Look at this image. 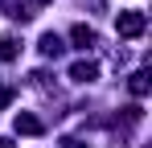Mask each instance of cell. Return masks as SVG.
<instances>
[{"label":"cell","mask_w":152,"mask_h":148,"mask_svg":"<svg viewBox=\"0 0 152 148\" xmlns=\"http://www.w3.org/2000/svg\"><path fill=\"white\" fill-rule=\"evenodd\" d=\"M70 78L86 86V82H95V78H99V66H95V62H74V66H70Z\"/></svg>","instance_id":"cell-4"},{"label":"cell","mask_w":152,"mask_h":148,"mask_svg":"<svg viewBox=\"0 0 152 148\" xmlns=\"http://www.w3.org/2000/svg\"><path fill=\"white\" fill-rule=\"evenodd\" d=\"M62 37H58V33H41V53H45V58H58V53H62Z\"/></svg>","instance_id":"cell-7"},{"label":"cell","mask_w":152,"mask_h":148,"mask_svg":"<svg viewBox=\"0 0 152 148\" xmlns=\"http://www.w3.org/2000/svg\"><path fill=\"white\" fill-rule=\"evenodd\" d=\"M0 148H17V144H12V140H8V136H0Z\"/></svg>","instance_id":"cell-10"},{"label":"cell","mask_w":152,"mask_h":148,"mask_svg":"<svg viewBox=\"0 0 152 148\" xmlns=\"http://www.w3.org/2000/svg\"><path fill=\"white\" fill-rule=\"evenodd\" d=\"M62 148H82V140H74V136H66V140H62Z\"/></svg>","instance_id":"cell-9"},{"label":"cell","mask_w":152,"mask_h":148,"mask_svg":"<svg viewBox=\"0 0 152 148\" xmlns=\"http://www.w3.org/2000/svg\"><path fill=\"white\" fill-rule=\"evenodd\" d=\"M17 53H21V41H17L12 33H0V58H4V62H12Z\"/></svg>","instance_id":"cell-6"},{"label":"cell","mask_w":152,"mask_h":148,"mask_svg":"<svg viewBox=\"0 0 152 148\" xmlns=\"http://www.w3.org/2000/svg\"><path fill=\"white\" fill-rule=\"evenodd\" d=\"M127 91H132L136 99H144V95L152 91V74H148V70H136L132 78H127Z\"/></svg>","instance_id":"cell-3"},{"label":"cell","mask_w":152,"mask_h":148,"mask_svg":"<svg viewBox=\"0 0 152 148\" xmlns=\"http://www.w3.org/2000/svg\"><path fill=\"white\" fill-rule=\"evenodd\" d=\"M70 41H74L78 49H91L99 37H95V29H91V25H74V29H70Z\"/></svg>","instance_id":"cell-5"},{"label":"cell","mask_w":152,"mask_h":148,"mask_svg":"<svg viewBox=\"0 0 152 148\" xmlns=\"http://www.w3.org/2000/svg\"><path fill=\"white\" fill-rule=\"evenodd\" d=\"M144 29H148V21H144V12H136V8H124V12L115 17V33L127 37V41L144 37Z\"/></svg>","instance_id":"cell-1"},{"label":"cell","mask_w":152,"mask_h":148,"mask_svg":"<svg viewBox=\"0 0 152 148\" xmlns=\"http://www.w3.org/2000/svg\"><path fill=\"white\" fill-rule=\"evenodd\" d=\"M8 103H12V86H0V111H4Z\"/></svg>","instance_id":"cell-8"},{"label":"cell","mask_w":152,"mask_h":148,"mask_svg":"<svg viewBox=\"0 0 152 148\" xmlns=\"http://www.w3.org/2000/svg\"><path fill=\"white\" fill-rule=\"evenodd\" d=\"M12 127H17L21 136H41V132H45V123L37 119V115H29V111H17V119H12Z\"/></svg>","instance_id":"cell-2"},{"label":"cell","mask_w":152,"mask_h":148,"mask_svg":"<svg viewBox=\"0 0 152 148\" xmlns=\"http://www.w3.org/2000/svg\"><path fill=\"white\" fill-rule=\"evenodd\" d=\"M37 4H45V0H37Z\"/></svg>","instance_id":"cell-11"}]
</instances>
